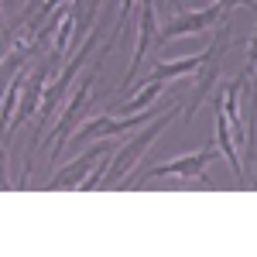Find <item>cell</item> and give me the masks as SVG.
Masks as SVG:
<instances>
[{"label":"cell","instance_id":"7c38bea8","mask_svg":"<svg viewBox=\"0 0 257 257\" xmlns=\"http://www.w3.org/2000/svg\"><path fill=\"white\" fill-rule=\"evenodd\" d=\"M161 89H165V82H161V79H148V82H144V89H141L138 96L127 99V103H117L113 110H117V113H138V110H144L151 99H158V96H161Z\"/></svg>","mask_w":257,"mask_h":257},{"label":"cell","instance_id":"277c9868","mask_svg":"<svg viewBox=\"0 0 257 257\" xmlns=\"http://www.w3.org/2000/svg\"><path fill=\"white\" fill-rule=\"evenodd\" d=\"M223 48H226V31L216 38V45H213V55L202 62L199 69V82H196V93H192V99H189V106H185V120L196 117V110L206 103V96H209V89H213V82L219 79V59H223Z\"/></svg>","mask_w":257,"mask_h":257},{"label":"cell","instance_id":"ba28073f","mask_svg":"<svg viewBox=\"0 0 257 257\" xmlns=\"http://www.w3.org/2000/svg\"><path fill=\"white\" fill-rule=\"evenodd\" d=\"M52 65H48V59L38 62V69H35V76H31V82H28V89H24V96H21V110H18V123H24V120L31 117L35 110H38V99H41V89H45V79L52 76L48 72ZM14 123V127H18Z\"/></svg>","mask_w":257,"mask_h":257},{"label":"cell","instance_id":"9a60e30c","mask_svg":"<svg viewBox=\"0 0 257 257\" xmlns=\"http://www.w3.org/2000/svg\"><path fill=\"white\" fill-rule=\"evenodd\" d=\"M0 28H4V24H0Z\"/></svg>","mask_w":257,"mask_h":257},{"label":"cell","instance_id":"3957f363","mask_svg":"<svg viewBox=\"0 0 257 257\" xmlns=\"http://www.w3.org/2000/svg\"><path fill=\"white\" fill-rule=\"evenodd\" d=\"M93 72H99V65L93 69ZM93 72H86V79H82V86H79V93L69 99V106H65V113H62V120H59V127L48 134V138H55V151H52V161L62 155V148H65V141H69V134H72V120L79 117L82 110L93 103L89 99V93H93Z\"/></svg>","mask_w":257,"mask_h":257},{"label":"cell","instance_id":"52a82bcc","mask_svg":"<svg viewBox=\"0 0 257 257\" xmlns=\"http://www.w3.org/2000/svg\"><path fill=\"white\" fill-rule=\"evenodd\" d=\"M106 151H110V144H103V141H99L96 148H89L79 161H72L69 168H62L59 175L48 182V189H69V185H79L82 178H86V172L96 165V158H99V155H106Z\"/></svg>","mask_w":257,"mask_h":257},{"label":"cell","instance_id":"7a4b0ae2","mask_svg":"<svg viewBox=\"0 0 257 257\" xmlns=\"http://www.w3.org/2000/svg\"><path fill=\"white\" fill-rule=\"evenodd\" d=\"M213 161V144H206L202 151L196 155H189V158H178V161H165V165H155V168H148L141 182H151V178H168V175H189V178H199V182H206V165ZM138 182V185H141Z\"/></svg>","mask_w":257,"mask_h":257},{"label":"cell","instance_id":"9c48e42d","mask_svg":"<svg viewBox=\"0 0 257 257\" xmlns=\"http://www.w3.org/2000/svg\"><path fill=\"white\" fill-rule=\"evenodd\" d=\"M206 59H209V52H199V55H192V59H182V62H155L148 79L168 82V79H175V76H182V72H196V69H199Z\"/></svg>","mask_w":257,"mask_h":257},{"label":"cell","instance_id":"5b68a950","mask_svg":"<svg viewBox=\"0 0 257 257\" xmlns=\"http://www.w3.org/2000/svg\"><path fill=\"white\" fill-rule=\"evenodd\" d=\"M223 4H209V7H202V11H196V14H185V18H178L172 21V24H165L161 28V45L165 41H172L175 35H199V31H206V28H213L219 18H223Z\"/></svg>","mask_w":257,"mask_h":257},{"label":"cell","instance_id":"5bb4252c","mask_svg":"<svg viewBox=\"0 0 257 257\" xmlns=\"http://www.w3.org/2000/svg\"><path fill=\"white\" fill-rule=\"evenodd\" d=\"M59 4H65V0H41V4H38V7H41V18H48V14H52Z\"/></svg>","mask_w":257,"mask_h":257},{"label":"cell","instance_id":"30bf717a","mask_svg":"<svg viewBox=\"0 0 257 257\" xmlns=\"http://www.w3.org/2000/svg\"><path fill=\"white\" fill-rule=\"evenodd\" d=\"M216 144H219V151L226 155L230 168L237 172V178H243V165H240V155H237V148H233V138H230V123H226L219 106H216Z\"/></svg>","mask_w":257,"mask_h":257},{"label":"cell","instance_id":"8992f818","mask_svg":"<svg viewBox=\"0 0 257 257\" xmlns=\"http://www.w3.org/2000/svg\"><path fill=\"white\" fill-rule=\"evenodd\" d=\"M151 117L155 113H131L127 120H110V117H96L89 120L86 127H82L79 134H76V141H89V138H110V134H127V131H134V127H141V123H151Z\"/></svg>","mask_w":257,"mask_h":257},{"label":"cell","instance_id":"8fae6325","mask_svg":"<svg viewBox=\"0 0 257 257\" xmlns=\"http://www.w3.org/2000/svg\"><path fill=\"white\" fill-rule=\"evenodd\" d=\"M21 86H24V76L18 72V79L7 86V93L0 99V131H4V141L11 138V127H14V103L21 99Z\"/></svg>","mask_w":257,"mask_h":257},{"label":"cell","instance_id":"6da1fadb","mask_svg":"<svg viewBox=\"0 0 257 257\" xmlns=\"http://www.w3.org/2000/svg\"><path fill=\"white\" fill-rule=\"evenodd\" d=\"M178 110H182V106L175 103V106H172L168 113H161L158 120L151 117V127H148V131H141L138 138L131 141V144H123L120 151H110V168L103 172V182H99V185H117L120 178H123L127 172H131V168H134V165H138L141 155H144V151L155 144V138H158L161 131H165V127H168V123L178 117Z\"/></svg>","mask_w":257,"mask_h":257},{"label":"cell","instance_id":"4fadbf2b","mask_svg":"<svg viewBox=\"0 0 257 257\" xmlns=\"http://www.w3.org/2000/svg\"><path fill=\"white\" fill-rule=\"evenodd\" d=\"M131 4H134V0H120V14H117V24H113V35H110V38H120V35H123V24L131 18Z\"/></svg>","mask_w":257,"mask_h":257}]
</instances>
